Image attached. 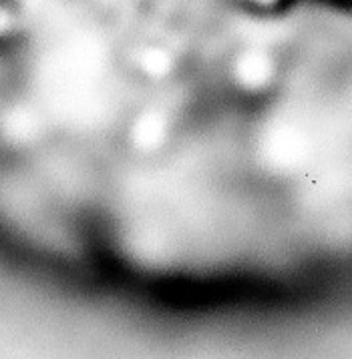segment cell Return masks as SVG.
Returning a JSON list of instances; mask_svg holds the SVG:
<instances>
[{
	"label": "cell",
	"mask_w": 352,
	"mask_h": 359,
	"mask_svg": "<svg viewBox=\"0 0 352 359\" xmlns=\"http://www.w3.org/2000/svg\"><path fill=\"white\" fill-rule=\"evenodd\" d=\"M162 137V123L155 118H145L143 125H139V139L141 143H155Z\"/></svg>",
	"instance_id": "1"
}]
</instances>
